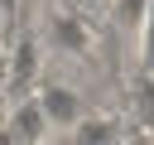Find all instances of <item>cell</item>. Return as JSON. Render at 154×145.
Listing matches in <instances>:
<instances>
[{"label":"cell","mask_w":154,"mask_h":145,"mask_svg":"<svg viewBox=\"0 0 154 145\" xmlns=\"http://www.w3.org/2000/svg\"><path fill=\"white\" fill-rule=\"evenodd\" d=\"M10 14H14V0H0V24H5Z\"/></svg>","instance_id":"5b68a950"},{"label":"cell","mask_w":154,"mask_h":145,"mask_svg":"<svg viewBox=\"0 0 154 145\" xmlns=\"http://www.w3.org/2000/svg\"><path fill=\"white\" fill-rule=\"evenodd\" d=\"M5 130L19 140V145H43L48 140V116L38 106V97H24V102H10V116H5Z\"/></svg>","instance_id":"7a4b0ae2"},{"label":"cell","mask_w":154,"mask_h":145,"mask_svg":"<svg viewBox=\"0 0 154 145\" xmlns=\"http://www.w3.org/2000/svg\"><path fill=\"white\" fill-rule=\"evenodd\" d=\"M5 116H10V97L0 92V126H5Z\"/></svg>","instance_id":"8992f818"},{"label":"cell","mask_w":154,"mask_h":145,"mask_svg":"<svg viewBox=\"0 0 154 145\" xmlns=\"http://www.w3.org/2000/svg\"><path fill=\"white\" fill-rule=\"evenodd\" d=\"M0 145H19V140H14V135H10L5 126H0Z\"/></svg>","instance_id":"52a82bcc"},{"label":"cell","mask_w":154,"mask_h":145,"mask_svg":"<svg viewBox=\"0 0 154 145\" xmlns=\"http://www.w3.org/2000/svg\"><path fill=\"white\" fill-rule=\"evenodd\" d=\"M72 135H77V145H116V126L111 121H96V116H82L72 126Z\"/></svg>","instance_id":"3957f363"},{"label":"cell","mask_w":154,"mask_h":145,"mask_svg":"<svg viewBox=\"0 0 154 145\" xmlns=\"http://www.w3.org/2000/svg\"><path fill=\"white\" fill-rule=\"evenodd\" d=\"M43 145H77V135H72V130H48Z\"/></svg>","instance_id":"277c9868"},{"label":"cell","mask_w":154,"mask_h":145,"mask_svg":"<svg viewBox=\"0 0 154 145\" xmlns=\"http://www.w3.org/2000/svg\"><path fill=\"white\" fill-rule=\"evenodd\" d=\"M38 106H43V116H48L53 130H72V126L87 116L82 97H77L72 87H63V82H43V87H38Z\"/></svg>","instance_id":"6da1fadb"}]
</instances>
